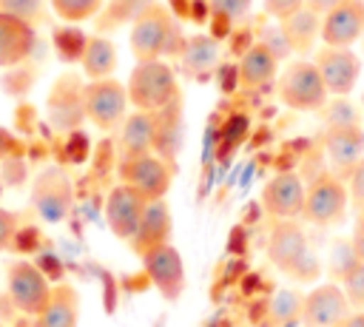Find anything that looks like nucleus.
<instances>
[{
  "mask_svg": "<svg viewBox=\"0 0 364 327\" xmlns=\"http://www.w3.org/2000/svg\"><path fill=\"white\" fill-rule=\"evenodd\" d=\"M85 43H88V34L77 26V23H63L51 31V45H54V54L63 60V63H80L82 60V51H85Z\"/></svg>",
  "mask_w": 364,
  "mask_h": 327,
  "instance_id": "obj_27",
  "label": "nucleus"
},
{
  "mask_svg": "<svg viewBox=\"0 0 364 327\" xmlns=\"http://www.w3.org/2000/svg\"><path fill=\"white\" fill-rule=\"evenodd\" d=\"M17 227H20V213H14V210H6V208H0V253L11 250Z\"/></svg>",
  "mask_w": 364,
  "mask_h": 327,
  "instance_id": "obj_39",
  "label": "nucleus"
},
{
  "mask_svg": "<svg viewBox=\"0 0 364 327\" xmlns=\"http://www.w3.org/2000/svg\"><path fill=\"white\" fill-rule=\"evenodd\" d=\"M321 145H324V154H327V162H330V173L338 176L341 182H347L350 171L364 156V128L361 125L324 128Z\"/></svg>",
  "mask_w": 364,
  "mask_h": 327,
  "instance_id": "obj_17",
  "label": "nucleus"
},
{
  "mask_svg": "<svg viewBox=\"0 0 364 327\" xmlns=\"http://www.w3.org/2000/svg\"><path fill=\"white\" fill-rule=\"evenodd\" d=\"M301 6H304V0H262L264 14H267V17H273L276 23H282L284 17L296 14Z\"/></svg>",
  "mask_w": 364,
  "mask_h": 327,
  "instance_id": "obj_41",
  "label": "nucleus"
},
{
  "mask_svg": "<svg viewBox=\"0 0 364 327\" xmlns=\"http://www.w3.org/2000/svg\"><path fill=\"white\" fill-rule=\"evenodd\" d=\"M80 321V296L68 282L51 287L46 307L34 316V327H77Z\"/></svg>",
  "mask_w": 364,
  "mask_h": 327,
  "instance_id": "obj_20",
  "label": "nucleus"
},
{
  "mask_svg": "<svg viewBox=\"0 0 364 327\" xmlns=\"http://www.w3.org/2000/svg\"><path fill=\"white\" fill-rule=\"evenodd\" d=\"M0 327H3V324H0Z\"/></svg>",
  "mask_w": 364,
  "mask_h": 327,
  "instance_id": "obj_50",
  "label": "nucleus"
},
{
  "mask_svg": "<svg viewBox=\"0 0 364 327\" xmlns=\"http://www.w3.org/2000/svg\"><path fill=\"white\" fill-rule=\"evenodd\" d=\"M171 233H173V216H171V208L165 199H151L145 205V213L134 230V236L125 242L131 247L134 256H145L148 250L154 247H162L171 242Z\"/></svg>",
  "mask_w": 364,
  "mask_h": 327,
  "instance_id": "obj_18",
  "label": "nucleus"
},
{
  "mask_svg": "<svg viewBox=\"0 0 364 327\" xmlns=\"http://www.w3.org/2000/svg\"><path fill=\"white\" fill-rule=\"evenodd\" d=\"M267 259L284 276L299 284H313L318 279V259L313 256L310 239L296 219H276L267 236Z\"/></svg>",
  "mask_w": 364,
  "mask_h": 327,
  "instance_id": "obj_2",
  "label": "nucleus"
},
{
  "mask_svg": "<svg viewBox=\"0 0 364 327\" xmlns=\"http://www.w3.org/2000/svg\"><path fill=\"white\" fill-rule=\"evenodd\" d=\"M26 173H28V168H26V156L0 162V179H3V185L20 188V185L26 182Z\"/></svg>",
  "mask_w": 364,
  "mask_h": 327,
  "instance_id": "obj_40",
  "label": "nucleus"
},
{
  "mask_svg": "<svg viewBox=\"0 0 364 327\" xmlns=\"http://www.w3.org/2000/svg\"><path fill=\"white\" fill-rule=\"evenodd\" d=\"M364 34V0H344L321 14V45L353 48Z\"/></svg>",
  "mask_w": 364,
  "mask_h": 327,
  "instance_id": "obj_15",
  "label": "nucleus"
},
{
  "mask_svg": "<svg viewBox=\"0 0 364 327\" xmlns=\"http://www.w3.org/2000/svg\"><path fill=\"white\" fill-rule=\"evenodd\" d=\"M253 0H208V9H210V23H213V37H225L233 31V26H239L247 11H250Z\"/></svg>",
  "mask_w": 364,
  "mask_h": 327,
  "instance_id": "obj_26",
  "label": "nucleus"
},
{
  "mask_svg": "<svg viewBox=\"0 0 364 327\" xmlns=\"http://www.w3.org/2000/svg\"><path fill=\"white\" fill-rule=\"evenodd\" d=\"M80 68H82L85 80L114 77V71H117V45H114V40L105 37V34H88Z\"/></svg>",
  "mask_w": 364,
  "mask_h": 327,
  "instance_id": "obj_25",
  "label": "nucleus"
},
{
  "mask_svg": "<svg viewBox=\"0 0 364 327\" xmlns=\"http://www.w3.org/2000/svg\"><path fill=\"white\" fill-rule=\"evenodd\" d=\"M336 327H364V310H350Z\"/></svg>",
  "mask_w": 364,
  "mask_h": 327,
  "instance_id": "obj_44",
  "label": "nucleus"
},
{
  "mask_svg": "<svg viewBox=\"0 0 364 327\" xmlns=\"http://www.w3.org/2000/svg\"><path fill=\"white\" fill-rule=\"evenodd\" d=\"M324 128H350L361 125V108H355L347 97H330L318 111Z\"/></svg>",
  "mask_w": 364,
  "mask_h": 327,
  "instance_id": "obj_29",
  "label": "nucleus"
},
{
  "mask_svg": "<svg viewBox=\"0 0 364 327\" xmlns=\"http://www.w3.org/2000/svg\"><path fill=\"white\" fill-rule=\"evenodd\" d=\"M276 97L293 111H321L330 91L313 60H290L276 77Z\"/></svg>",
  "mask_w": 364,
  "mask_h": 327,
  "instance_id": "obj_4",
  "label": "nucleus"
},
{
  "mask_svg": "<svg viewBox=\"0 0 364 327\" xmlns=\"http://www.w3.org/2000/svg\"><path fill=\"white\" fill-rule=\"evenodd\" d=\"M3 188H6V185H3V179H0V199H3Z\"/></svg>",
  "mask_w": 364,
  "mask_h": 327,
  "instance_id": "obj_47",
  "label": "nucleus"
},
{
  "mask_svg": "<svg viewBox=\"0 0 364 327\" xmlns=\"http://www.w3.org/2000/svg\"><path fill=\"white\" fill-rule=\"evenodd\" d=\"M358 216H364V208H361V210H358Z\"/></svg>",
  "mask_w": 364,
  "mask_h": 327,
  "instance_id": "obj_48",
  "label": "nucleus"
},
{
  "mask_svg": "<svg viewBox=\"0 0 364 327\" xmlns=\"http://www.w3.org/2000/svg\"><path fill=\"white\" fill-rule=\"evenodd\" d=\"M125 91H128L131 108L134 111H148V114H156V111L173 105L176 100H182L176 71L168 60L134 63V68L128 74V82H125Z\"/></svg>",
  "mask_w": 364,
  "mask_h": 327,
  "instance_id": "obj_3",
  "label": "nucleus"
},
{
  "mask_svg": "<svg viewBox=\"0 0 364 327\" xmlns=\"http://www.w3.org/2000/svg\"><path fill=\"white\" fill-rule=\"evenodd\" d=\"M117 173H119V182L131 185L136 193H142L151 202V199H165V193L171 191L176 165L173 159L148 151L139 156H122L117 165Z\"/></svg>",
  "mask_w": 364,
  "mask_h": 327,
  "instance_id": "obj_6",
  "label": "nucleus"
},
{
  "mask_svg": "<svg viewBox=\"0 0 364 327\" xmlns=\"http://www.w3.org/2000/svg\"><path fill=\"white\" fill-rule=\"evenodd\" d=\"M338 3H344V0H304V6L307 9H313V11H318V14H327L333 6H338Z\"/></svg>",
  "mask_w": 364,
  "mask_h": 327,
  "instance_id": "obj_45",
  "label": "nucleus"
},
{
  "mask_svg": "<svg viewBox=\"0 0 364 327\" xmlns=\"http://www.w3.org/2000/svg\"><path fill=\"white\" fill-rule=\"evenodd\" d=\"M0 11L11 14V17H20L31 26H40V23H46L48 0H0Z\"/></svg>",
  "mask_w": 364,
  "mask_h": 327,
  "instance_id": "obj_33",
  "label": "nucleus"
},
{
  "mask_svg": "<svg viewBox=\"0 0 364 327\" xmlns=\"http://www.w3.org/2000/svg\"><path fill=\"white\" fill-rule=\"evenodd\" d=\"M358 43H361V54H364V34H361V40H358Z\"/></svg>",
  "mask_w": 364,
  "mask_h": 327,
  "instance_id": "obj_46",
  "label": "nucleus"
},
{
  "mask_svg": "<svg viewBox=\"0 0 364 327\" xmlns=\"http://www.w3.org/2000/svg\"><path fill=\"white\" fill-rule=\"evenodd\" d=\"M182 43H185V37L176 26V17L171 14V9L165 3L148 0L131 20L128 45H131V54L136 63L176 57Z\"/></svg>",
  "mask_w": 364,
  "mask_h": 327,
  "instance_id": "obj_1",
  "label": "nucleus"
},
{
  "mask_svg": "<svg viewBox=\"0 0 364 327\" xmlns=\"http://www.w3.org/2000/svg\"><path fill=\"white\" fill-rule=\"evenodd\" d=\"M117 131H119V139H117L119 159L148 154L154 151V139H156V117L148 111H131Z\"/></svg>",
  "mask_w": 364,
  "mask_h": 327,
  "instance_id": "obj_21",
  "label": "nucleus"
},
{
  "mask_svg": "<svg viewBox=\"0 0 364 327\" xmlns=\"http://www.w3.org/2000/svg\"><path fill=\"white\" fill-rule=\"evenodd\" d=\"M105 0H48V9L63 20V23H85L94 20L102 11Z\"/></svg>",
  "mask_w": 364,
  "mask_h": 327,
  "instance_id": "obj_30",
  "label": "nucleus"
},
{
  "mask_svg": "<svg viewBox=\"0 0 364 327\" xmlns=\"http://www.w3.org/2000/svg\"><path fill=\"white\" fill-rule=\"evenodd\" d=\"M350 205L347 185L333 176L330 171H321L313 176V182L304 188V210L301 219L316 225V227H333L344 219Z\"/></svg>",
  "mask_w": 364,
  "mask_h": 327,
  "instance_id": "obj_7",
  "label": "nucleus"
},
{
  "mask_svg": "<svg viewBox=\"0 0 364 327\" xmlns=\"http://www.w3.org/2000/svg\"><path fill=\"white\" fill-rule=\"evenodd\" d=\"M37 242H40V230L34 227V225H23L20 222V227H17V233H14V245H11V250H34L37 247Z\"/></svg>",
  "mask_w": 364,
  "mask_h": 327,
  "instance_id": "obj_42",
  "label": "nucleus"
},
{
  "mask_svg": "<svg viewBox=\"0 0 364 327\" xmlns=\"http://www.w3.org/2000/svg\"><path fill=\"white\" fill-rule=\"evenodd\" d=\"M341 287H344V296H347L350 307L364 310V262L358 267H353V273L341 282Z\"/></svg>",
  "mask_w": 364,
  "mask_h": 327,
  "instance_id": "obj_36",
  "label": "nucleus"
},
{
  "mask_svg": "<svg viewBox=\"0 0 364 327\" xmlns=\"http://www.w3.org/2000/svg\"><path fill=\"white\" fill-rule=\"evenodd\" d=\"M82 88H85V82L74 71H65L51 82L48 97H46V114H48V122L57 131L68 134V131H77L85 122Z\"/></svg>",
  "mask_w": 364,
  "mask_h": 327,
  "instance_id": "obj_10",
  "label": "nucleus"
},
{
  "mask_svg": "<svg viewBox=\"0 0 364 327\" xmlns=\"http://www.w3.org/2000/svg\"><path fill=\"white\" fill-rule=\"evenodd\" d=\"M350 239H353V247H355L358 259L364 262V216H355V225H353Z\"/></svg>",
  "mask_w": 364,
  "mask_h": 327,
  "instance_id": "obj_43",
  "label": "nucleus"
},
{
  "mask_svg": "<svg viewBox=\"0 0 364 327\" xmlns=\"http://www.w3.org/2000/svg\"><path fill=\"white\" fill-rule=\"evenodd\" d=\"M128 91L125 82L105 77V80H85L82 88V108H85V119L97 128V131H117L122 125V119L128 117Z\"/></svg>",
  "mask_w": 364,
  "mask_h": 327,
  "instance_id": "obj_5",
  "label": "nucleus"
},
{
  "mask_svg": "<svg viewBox=\"0 0 364 327\" xmlns=\"http://www.w3.org/2000/svg\"><path fill=\"white\" fill-rule=\"evenodd\" d=\"M145 205H148V199H145L142 193H136L131 185H125V182L114 185V188L108 191L105 208H102L108 230H111L119 242H128V239L134 236V230H136L142 213H145Z\"/></svg>",
  "mask_w": 364,
  "mask_h": 327,
  "instance_id": "obj_14",
  "label": "nucleus"
},
{
  "mask_svg": "<svg viewBox=\"0 0 364 327\" xmlns=\"http://www.w3.org/2000/svg\"><path fill=\"white\" fill-rule=\"evenodd\" d=\"M350 310L353 307L344 296V287L336 282H321L304 296L299 321L304 327H336Z\"/></svg>",
  "mask_w": 364,
  "mask_h": 327,
  "instance_id": "obj_13",
  "label": "nucleus"
},
{
  "mask_svg": "<svg viewBox=\"0 0 364 327\" xmlns=\"http://www.w3.org/2000/svg\"><path fill=\"white\" fill-rule=\"evenodd\" d=\"M34 80H37V71H34L28 63H23V65H14V68H3L0 88H3V94H6V97L23 100V97L31 91Z\"/></svg>",
  "mask_w": 364,
  "mask_h": 327,
  "instance_id": "obj_31",
  "label": "nucleus"
},
{
  "mask_svg": "<svg viewBox=\"0 0 364 327\" xmlns=\"http://www.w3.org/2000/svg\"><path fill=\"white\" fill-rule=\"evenodd\" d=\"M358 264H361V259H358V253H355V247H353V239H350V236H347V239H333L330 256H327V270H330L333 282H336V284L344 282V279L353 273V267H358Z\"/></svg>",
  "mask_w": 364,
  "mask_h": 327,
  "instance_id": "obj_28",
  "label": "nucleus"
},
{
  "mask_svg": "<svg viewBox=\"0 0 364 327\" xmlns=\"http://www.w3.org/2000/svg\"><path fill=\"white\" fill-rule=\"evenodd\" d=\"M145 3H148V0H114L111 6H102V11H100L94 20H97L100 31H108V28L125 23V20H134L136 11H139Z\"/></svg>",
  "mask_w": 364,
  "mask_h": 327,
  "instance_id": "obj_32",
  "label": "nucleus"
},
{
  "mask_svg": "<svg viewBox=\"0 0 364 327\" xmlns=\"http://www.w3.org/2000/svg\"><path fill=\"white\" fill-rule=\"evenodd\" d=\"M236 74H239V82L245 88H264V85L276 82V77H279V60L256 40L247 51L239 54Z\"/></svg>",
  "mask_w": 364,
  "mask_h": 327,
  "instance_id": "obj_22",
  "label": "nucleus"
},
{
  "mask_svg": "<svg viewBox=\"0 0 364 327\" xmlns=\"http://www.w3.org/2000/svg\"><path fill=\"white\" fill-rule=\"evenodd\" d=\"M361 108H364V94H361Z\"/></svg>",
  "mask_w": 364,
  "mask_h": 327,
  "instance_id": "obj_49",
  "label": "nucleus"
},
{
  "mask_svg": "<svg viewBox=\"0 0 364 327\" xmlns=\"http://www.w3.org/2000/svg\"><path fill=\"white\" fill-rule=\"evenodd\" d=\"M279 28H282V34H284V40H287L293 54H310L316 48L318 34H321V14L307 9V6H301L296 14L284 17L279 23Z\"/></svg>",
  "mask_w": 364,
  "mask_h": 327,
  "instance_id": "obj_23",
  "label": "nucleus"
},
{
  "mask_svg": "<svg viewBox=\"0 0 364 327\" xmlns=\"http://www.w3.org/2000/svg\"><path fill=\"white\" fill-rule=\"evenodd\" d=\"M304 182L299 173L284 171L264 182L262 188V208L273 219H301L304 210Z\"/></svg>",
  "mask_w": 364,
  "mask_h": 327,
  "instance_id": "obj_16",
  "label": "nucleus"
},
{
  "mask_svg": "<svg viewBox=\"0 0 364 327\" xmlns=\"http://www.w3.org/2000/svg\"><path fill=\"white\" fill-rule=\"evenodd\" d=\"M301 301H304V296L301 293H296V290H282L276 299H273V318L276 321H293V318H299L301 316Z\"/></svg>",
  "mask_w": 364,
  "mask_h": 327,
  "instance_id": "obj_34",
  "label": "nucleus"
},
{
  "mask_svg": "<svg viewBox=\"0 0 364 327\" xmlns=\"http://www.w3.org/2000/svg\"><path fill=\"white\" fill-rule=\"evenodd\" d=\"M71 205H74V188L60 165H48L31 179V208L43 222L60 225L71 213Z\"/></svg>",
  "mask_w": 364,
  "mask_h": 327,
  "instance_id": "obj_9",
  "label": "nucleus"
},
{
  "mask_svg": "<svg viewBox=\"0 0 364 327\" xmlns=\"http://www.w3.org/2000/svg\"><path fill=\"white\" fill-rule=\"evenodd\" d=\"M259 43L282 63V60H287L293 51H290V45H287V40H284V34H282V28H279V23L276 26H267V28H262V34H259Z\"/></svg>",
  "mask_w": 364,
  "mask_h": 327,
  "instance_id": "obj_35",
  "label": "nucleus"
},
{
  "mask_svg": "<svg viewBox=\"0 0 364 327\" xmlns=\"http://www.w3.org/2000/svg\"><path fill=\"white\" fill-rule=\"evenodd\" d=\"M142 267L145 276L151 279V284L156 287V293L165 301H176L185 290V262L179 256V250L168 242L162 247H154L142 256Z\"/></svg>",
  "mask_w": 364,
  "mask_h": 327,
  "instance_id": "obj_12",
  "label": "nucleus"
},
{
  "mask_svg": "<svg viewBox=\"0 0 364 327\" xmlns=\"http://www.w3.org/2000/svg\"><path fill=\"white\" fill-rule=\"evenodd\" d=\"M182 71L193 80H205L210 74V68L216 65L219 60V45H216V37H205V34H196V37H185L179 54H176Z\"/></svg>",
  "mask_w": 364,
  "mask_h": 327,
  "instance_id": "obj_24",
  "label": "nucleus"
},
{
  "mask_svg": "<svg viewBox=\"0 0 364 327\" xmlns=\"http://www.w3.org/2000/svg\"><path fill=\"white\" fill-rule=\"evenodd\" d=\"M26 151H28L26 139H23L20 134H14L11 128L0 125V162H6V159H20V156H26Z\"/></svg>",
  "mask_w": 364,
  "mask_h": 327,
  "instance_id": "obj_37",
  "label": "nucleus"
},
{
  "mask_svg": "<svg viewBox=\"0 0 364 327\" xmlns=\"http://www.w3.org/2000/svg\"><path fill=\"white\" fill-rule=\"evenodd\" d=\"M347 193H350V205L355 208V213L364 208V156L355 162V168L347 176Z\"/></svg>",
  "mask_w": 364,
  "mask_h": 327,
  "instance_id": "obj_38",
  "label": "nucleus"
},
{
  "mask_svg": "<svg viewBox=\"0 0 364 327\" xmlns=\"http://www.w3.org/2000/svg\"><path fill=\"white\" fill-rule=\"evenodd\" d=\"M330 97H350V91L358 85L361 77V57L353 48L338 45H321L313 57Z\"/></svg>",
  "mask_w": 364,
  "mask_h": 327,
  "instance_id": "obj_11",
  "label": "nucleus"
},
{
  "mask_svg": "<svg viewBox=\"0 0 364 327\" xmlns=\"http://www.w3.org/2000/svg\"><path fill=\"white\" fill-rule=\"evenodd\" d=\"M51 282L48 276L40 270L37 262H28V259H14L9 267H6V293H9V301L28 318H34L48 296H51Z\"/></svg>",
  "mask_w": 364,
  "mask_h": 327,
  "instance_id": "obj_8",
  "label": "nucleus"
},
{
  "mask_svg": "<svg viewBox=\"0 0 364 327\" xmlns=\"http://www.w3.org/2000/svg\"><path fill=\"white\" fill-rule=\"evenodd\" d=\"M37 48V26L0 11V68H14L31 60Z\"/></svg>",
  "mask_w": 364,
  "mask_h": 327,
  "instance_id": "obj_19",
  "label": "nucleus"
}]
</instances>
